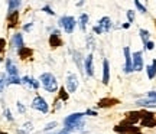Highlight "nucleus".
Masks as SVG:
<instances>
[{
	"instance_id": "obj_6",
	"label": "nucleus",
	"mask_w": 156,
	"mask_h": 134,
	"mask_svg": "<svg viewBox=\"0 0 156 134\" xmlns=\"http://www.w3.org/2000/svg\"><path fill=\"white\" fill-rule=\"evenodd\" d=\"M80 87V78L77 74L68 72L65 77V89L68 91V94H74Z\"/></svg>"
},
{
	"instance_id": "obj_42",
	"label": "nucleus",
	"mask_w": 156,
	"mask_h": 134,
	"mask_svg": "<svg viewBox=\"0 0 156 134\" xmlns=\"http://www.w3.org/2000/svg\"><path fill=\"white\" fill-rule=\"evenodd\" d=\"M145 97H146V98H151V100H155L156 101V91H147Z\"/></svg>"
},
{
	"instance_id": "obj_7",
	"label": "nucleus",
	"mask_w": 156,
	"mask_h": 134,
	"mask_svg": "<svg viewBox=\"0 0 156 134\" xmlns=\"http://www.w3.org/2000/svg\"><path fill=\"white\" fill-rule=\"evenodd\" d=\"M132 64H133V72H142L145 69L143 50H136L132 53Z\"/></svg>"
},
{
	"instance_id": "obj_20",
	"label": "nucleus",
	"mask_w": 156,
	"mask_h": 134,
	"mask_svg": "<svg viewBox=\"0 0 156 134\" xmlns=\"http://www.w3.org/2000/svg\"><path fill=\"white\" fill-rule=\"evenodd\" d=\"M145 71H146V75H147V78L151 79H155L156 78V58L152 59V62L149 65H146L145 67Z\"/></svg>"
},
{
	"instance_id": "obj_49",
	"label": "nucleus",
	"mask_w": 156,
	"mask_h": 134,
	"mask_svg": "<svg viewBox=\"0 0 156 134\" xmlns=\"http://www.w3.org/2000/svg\"><path fill=\"white\" fill-rule=\"evenodd\" d=\"M0 134H7V133L6 131H0Z\"/></svg>"
},
{
	"instance_id": "obj_14",
	"label": "nucleus",
	"mask_w": 156,
	"mask_h": 134,
	"mask_svg": "<svg viewBox=\"0 0 156 134\" xmlns=\"http://www.w3.org/2000/svg\"><path fill=\"white\" fill-rule=\"evenodd\" d=\"M97 26H100L101 30L104 32V33H108L113 28H114V25H113V20L110 19L108 16H103L101 19H98V22H97Z\"/></svg>"
},
{
	"instance_id": "obj_45",
	"label": "nucleus",
	"mask_w": 156,
	"mask_h": 134,
	"mask_svg": "<svg viewBox=\"0 0 156 134\" xmlns=\"http://www.w3.org/2000/svg\"><path fill=\"white\" fill-rule=\"evenodd\" d=\"M51 134H69V133L64 131V130H58V131H54V133H51Z\"/></svg>"
},
{
	"instance_id": "obj_46",
	"label": "nucleus",
	"mask_w": 156,
	"mask_h": 134,
	"mask_svg": "<svg viewBox=\"0 0 156 134\" xmlns=\"http://www.w3.org/2000/svg\"><path fill=\"white\" fill-rule=\"evenodd\" d=\"M120 28H122V29H129V28H130V23H129V22L123 23V25H122V26H120Z\"/></svg>"
},
{
	"instance_id": "obj_23",
	"label": "nucleus",
	"mask_w": 156,
	"mask_h": 134,
	"mask_svg": "<svg viewBox=\"0 0 156 134\" xmlns=\"http://www.w3.org/2000/svg\"><path fill=\"white\" fill-rule=\"evenodd\" d=\"M88 23H90V16L87 13H81L80 17H78V26L81 29V32H85V30H87Z\"/></svg>"
},
{
	"instance_id": "obj_17",
	"label": "nucleus",
	"mask_w": 156,
	"mask_h": 134,
	"mask_svg": "<svg viewBox=\"0 0 156 134\" xmlns=\"http://www.w3.org/2000/svg\"><path fill=\"white\" fill-rule=\"evenodd\" d=\"M101 82L104 85H108L110 82V62L107 58L103 59V77H101Z\"/></svg>"
},
{
	"instance_id": "obj_38",
	"label": "nucleus",
	"mask_w": 156,
	"mask_h": 134,
	"mask_svg": "<svg viewBox=\"0 0 156 134\" xmlns=\"http://www.w3.org/2000/svg\"><path fill=\"white\" fill-rule=\"evenodd\" d=\"M16 108H17V111L20 112V114H25V112H26V107L23 105L20 101H17L16 102Z\"/></svg>"
},
{
	"instance_id": "obj_35",
	"label": "nucleus",
	"mask_w": 156,
	"mask_h": 134,
	"mask_svg": "<svg viewBox=\"0 0 156 134\" xmlns=\"http://www.w3.org/2000/svg\"><path fill=\"white\" fill-rule=\"evenodd\" d=\"M22 130H23V131H26V133L29 134L32 130H34V123H32V121H26V123L22 125Z\"/></svg>"
},
{
	"instance_id": "obj_32",
	"label": "nucleus",
	"mask_w": 156,
	"mask_h": 134,
	"mask_svg": "<svg viewBox=\"0 0 156 134\" xmlns=\"http://www.w3.org/2000/svg\"><path fill=\"white\" fill-rule=\"evenodd\" d=\"M55 127H58V123H56V121H51V123L46 124V127H44L42 133H48V131H52V130H55Z\"/></svg>"
},
{
	"instance_id": "obj_50",
	"label": "nucleus",
	"mask_w": 156,
	"mask_h": 134,
	"mask_svg": "<svg viewBox=\"0 0 156 134\" xmlns=\"http://www.w3.org/2000/svg\"><path fill=\"white\" fill-rule=\"evenodd\" d=\"M155 28H156V19H155Z\"/></svg>"
},
{
	"instance_id": "obj_39",
	"label": "nucleus",
	"mask_w": 156,
	"mask_h": 134,
	"mask_svg": "<svg viewBox=\"0 0 156 134\" xmlns=\"http://www.w3.org/2000/svg\"><path fill=\"white\" fill-rule=\"evenodd\" d=\"M153 49H155V42H153V40H149V42L143 46V50H153Z\"/></svg>"
},
{
	"instance_id": "obj_31",
	"label": "nucleus",
	"mask_w": 156,
	"mask_h": 134,
	"mask_svg": "<svg viewBox=\"0 0 156 134\" xmlns=\"http://www.w3.org/2000/svg\"><path fill=\"white\" fill-rule=\"evenodd\" d=\"M133 3H134V7L137 9V12H140L142 15H146V13H147V9H146V6L143 5V3H140L139 0H134Z\"/></svg>"
},
{
	"instance_id": "obj_21",
	"label": "nucleus",
	"mask_w": 156,
	"mask_h": 134,
	"mask_svg": "<svg viewBox=\"0 0 156 134\" xmlns=\"http://www.w3.org/2000/svg\"><path fill=\"white\" fill-rule=\"evenodd\" d=\"M19 16H20V13L19 10L16 12H12V13H7V22H9V28H15L17 26V23H19Z\"/></svg>"
},
{
	"instance_id": "obj_34",
	"label": "nucleus",
	"mask_w": 156,
	"mask_h": 134,
	"mask_svg": "<svg viewBox=\"0 0 156 134\" xmlns=\"http://www.w3.org/2000/svg\"><path fill=\"white\" fill-rule=\"evenodd\" d=\"M42 12H45V13L49 15V16H55V12H54V9L51 7V5H44L42 6Z\"/></svg>"
},
{
	"instance_id": "obj_26",
	"label": "nucleus",
	"mask_w": 156,
	"mask_h": 134,
	"mask_svg": "<svg viewBox=\"0 0 156 134\" xmlns=\"http://www.w3.org/2000/svg\"><path fill=\"white\" fill-rule=\"evenodd\" d=\"M20 6H22V2H20V0H9V2H7V13L19 10Z\"/></svg>"
},
{
	"instance_id": "obj_30",
	"label": "nucleus",
	"mask_w": 156,
	"mask_h": 134,
	"mask_svg": "<svg viewBox=\"0 0 156 134\" xmlns=\"http://www.w3.org/2000/svg\"><path fill=\"white\" fill-rule=\"evenodd\" d=\"M9 85H22L20 77H7V87Z\"/></svg>"
},
{
	"instance_id": "obj_11",
	"label": "nucleus",
	"mask_w": 156,
	"mask_h": 134,
	"mask_svg": "<svg viewBox=\"0 0 156 134\" xmlns=\"http://www.w3.org/2000/svg\"><path fill=\"white\" fill-rule=\"evenodd\" d=\"M84 74L88 78L94 77V56H93V53H88L84 58Z\"/></svg>"
},
{
	"instance_id": "obj_12",
	"label": "nucleus",
	"mask_w": 156,
	"mask_h": 134,
	"mask_svg": "<svg viewBox=\"0 0 156 134\" xmlns=\"http://www.w3.org/2000/svg\"><path fill=\"white\" fill-rule=\"evenodd\" d=\"M22 85L23 87H26L28 89H34V91H38V89L41 88L39 79L34 78V77H30V75H25V77H22Z\"/></svg>"
},
{
	"instance_id": "obj_5",
	"label": "nucleus",
	"mask_w": 156,
	"mask_h": 134,
	"mask_svg": "<svg viewBox=\"0 0 156 134\" xmlns=\"http://www.w3.org/2000/svg\"><path fill=\"white\" fill-rule=\"evenodd\" d=\"M142 112V120H140V125L146 127V129H155L156 127V114L149 111V110H143Z\"/></svg>"
},
{
	"instance_id": "obj_41",
	"label": "nucleus",
	"mask_w": 156,
	"mask_h": 134,
	"mask_svg": "<svg viewBox=\"0 0 156 134\" xmlns=\"http://www.w3.org/2000/svg\"><path fill=\"white\" fill-rule=\"evenodd\" d=\"M61 102H62V101L58 100V97H56L55 101H54V111H58V110H61V107H62Z\"/></svg>"
},
{
	"instance_id": "obj_9",
	"label": "nucleus",
	"mask_w": 156,
	"mask_h": 134,
	"mask_svg": "<svg viewBox=\"0 0 156 134\" xmlns=\"http://www.w3.org/2000/svg\"><path fill=\"white\" fill-rule=\"evenodd\" d=\"M48 42H49V46L52 49H56V48H59V46L64 45V40L61 39V30H59V28H54L51 30Z\"/></svg>"
},
{
	"instance_id": "obj_25",
	"label": "nucleus",
	"mask_w": 156,
	"mask_h": 134,
	"mask_svg": "<svg viewBox=\"0 0 156 134\" xmlns=\"http://www.w3.org/2000/svg\"><path fill=\"white\" fill-rule=\"evenodd\" d=\"M85 48L90 50V53H93V50L95 49L94 35H87V36H85Z\"/></svg>"
},
{
	"instance_id": "obj_13",
	"label": "nucleus",
	"mask_w": 156,
	"mask_h": 134,
	"mask_svg": "<svg viewBox=\"0 0 156 134\" xmlns=\"http://www.w3.org/2000/svg\"><path fill=\"white\" fill-rule=\"evenodd\" d=\"M142 120V112L140 111H129L126 114V118H124V124H130V125H136L137 123H140Z\"/></svg>"
},
{
	"instance_id": "obj_47",
	"label": "nucleus",
	"mask_w": 156,
	"mask_h": 134,
	"mask_svg": "<svg viewBox=\"0 0 156 134\" xmlns=\"http://www.w3.org/2000/svg\"><path fill=\"white\" fill-rule=\"evenodd\" d=\"M16 133H17V134H28L26 131H23L22 129H17V130H16Z\"/></svg>"
},
{
	"instance_id": "obj_8",
	"label": "nucleus",
	"mask_w": 156,
	"mask_h": 134,
	"mask_svg": "<svg viewBox=\"0 0 156 134\" xmlns=\"http://www.w3.org/2000/svg\"><path fill=\"white\" fill-rule=\"evenodd\" d=\"M114 133L116 134H142V129L136 127V125H130V124H119L114 127Z\"/></svg>"
},
{
	"instance_id": "obj_3",
	"label": "nucleus",
	"mask_w": 156,
	"mask_h": 134,
	"mask_svg": "<svg viewBox=\"0 0 156 134\" xmlns=\"http://www.w3.org/2000/svg\"><path fill=\"white\" fill-rule=\"evenodd\" d=\"M77 19L74 16H69V15H64L58 19V26L61 29H64V32L68 35L74 33V30L77 28Z\"/></svg>"
},
{
	"instance_id": "obj_22",
	"label": "nucleus",
	"mask_w": 156,
	"mask_h": 134,
	"mask_svg": "<svg viewBox=\"0 0 156 134\" xmlns=\"http://www.w3.org/2000/svg\"><path fill=\"white\" fill-rule=\"evenodd\" d=\"M17 52V56L20 58V59H30L32 56H34V50L30 49V48H28V46H23L22 49H19V50H16Z\"/></svg>"
},
{
	"instance_id": "obj_16",
	"label": "nucleus",
	"mask_w": 156,
	"mask_h": 134,
	"mask_svg": "<svg viewBox=\"0 0 156 134\" xmlns=\"http://www.w3.org/2000/svg\"><path fill=\"white\" fill-rule=\"evenodd\" d=\"M10 43H12V46H13L16 50L22 49L23 46H25V40H23V33H22V32H16V33H13Z\"/></svg>"
},
{
	"instance_id": "obj_15",
	"label": "nucleus",
	"mask_w": 156,
	"mask_h": 134,
	"mask_svg": "<svg viewBox=\"0 0 156 134\" xmlns=\"http://www.w3.org/2000/svg\"><path fill=\"white\" fill-rule=\"evenodd\" d=\"M6 74L7 77H19V69L12 58H6Z\"/></svg>"
},
{
	"instance_id": "obj_1",
	"label": "nucleus",
	"mask_w": 156,
	"mask_h": 134,
	"mask_svg": "<svg viewBox=\"0 0 156 134\" xmlns=\"http://www.w3.org/2000/svg\"><path fill=\"white\" fill-rule=\"evenodd\" d=\"M39 82H41V87L49 92V94H54V92H58L59 91V84H58V79L52 72H42L39 75Z\"/></svg>"
},
{
	"instance_id": "obj_24",
	"label": "nucleus",
	"mask_w": 156,
	"mask_h": 134,
	"mask_svg": "<svg viewBox=\"0 0 156 134\" xmlns=\"http://www.w3.org/2000/svg\"><path fill=\"white\" fill-rule=\"evenodd\" d=\"M119 101L114 100V98H103L97 102V108H108V107L116 105Z\"/></svg>"
},
{
	"instance_id": "obj_27",
	"label": "nucleus",
	"mask_w": 156,
	"mask_h": 134,
	"mask_svg": "<svg viewBox=\"0 0 156 134\" xmlns=\"http://www.w3.org/2000/svg\"><path fill=\"white\" fill-rule=\"evenodd\" d=\"M139 36H140V40H142L143 46L151 40V32L147 29H139Z\"/></svg>"
},
{
	"instance_id": "obj_36",
	"label": "nucleus",
	"mask_w": 156,
	"mask_h": 134,
	"mask_svg": "<svg viewBox=\"0 0 156 134\" xmlns=\"http://www.w3.org/2000/svg\"><path fill=\"white\" fill-rule=\"evenodd\" d=\"M32 29H34V22H28V23H25L22 26V30L23 32H32Z\"/></svg>"
},
{
	"instance_id": "obj_33",
	"label": "nucleus",
	"mask_w": 156,
	"mask_h": 134,
	"mask_svg": "<svg viewBox=\"0 0 156 134\" xmlns=\"http://www.w3.org/2000/svg\"><path fill=\"white\" fill-rule=\"evenodd\" d=\"M126 17H127V22L132 25L134 22V19H136V12L134 10H127L126 12Z\"/></svg>"
},
{
	"instance_id": "obj_4",
	"label": "nucleus",
	"mask_w": 156,
	"mask_h": 134,
	"mask_svg": "<svg viewBox=\"0 0 156 134\" xmlns=\"http://www.w3.org/2000/svg\"><path fill=\"white\" fill-rule=\"evenodd\" d=\"M30 108L35 110V111L42 112V114H48L49 112V104H48V101L45 100L42 95H36L34 100H32Z\"/></svg>"
},
{
	"instance_id": "obj_19",
	"label": "nucleus",
	"mask_w": 156,
	"mask_h": 134,
	"mask_svg": "<svg viewBox=\"0 0 156 134\" xmlns=\"http://www.w3.org/2000/svg\"><path fill=\"white\" fill-rule=\"evenodd\" d=\"M71 53H73V59H74V62H75V65H77L78 71L84 72V59H83L81 52H80V50H71Z\"/></svg>"
},
{
	"instance_id": "obj_40",
	"label": "nucleus",
	"mask_w": 156,
	"mask_h": 134,
	"mask_svg": "<svg viewBox=\"0 0 156 134\" xmlns=\"http://www.w3.org/2000/svg\"><path fill=\"white\" fill-rule=\"evenodd\" d=\"M84 114H85V115H88V117H97V115H98V112L95 111V110H91V108L85 110V111H84Z\"/></svg>"
},
{
	"instance_id": "obj_48",
	"label": "nucleus",
	"mask_w": 156,
	"mask_h": 134,
	"mask_svg": "<svg viewBox=\"0 0 156 134\" xmlns=\"http://www.w3.org/2000/svg\"><path fill=\"white\" fill-rule=\"evenodd\" d=\"M84 5H85V2H78V3H75L77 7H81V6H84Z\"/></svg>"
},
{
	"instance_id": "obj_44",
	"label": "nucleus",
	"mask_w": 156,
	"mask_h": 134,
	"mask_svg": "<svg viewBox=\"0 0 156 134\" xmlns=\"http://www.w3.org/2000/svg\"><path fill=\"white\" fill-rule=\"evenodd\" d=\"M6 49V40L3 38H0V53H3Z\"/></svg>"
},
{
	"instance_id": "obj_37",
	"label": "nucleus",
	"mask_w": 156,
	"mask_h": 134,
	"mask_svg": "<svg viewBox=\"0 0 156 134\" xmlns=\"http://www.w3.org/2000/svg\"><path fill=\"white\" fill-rule=\"evenodd\" d=\"M5 117H6V120H7L9 123H13V121H15V117L12 115V111L9 110V108H6L5 110Z\"/></svg>"
},
{
	"instance_id": "obj_2",
	"label": "nucleus",
	"mask_w": 156,
	"mask_h": 134,
	"mask_svg": "<svg viewBox=\"0 0 156 134\" xmlns=\"http://www.w3.org/2000/svg\"><path fill=\"white\" fill-rule=\"evenodd\" d=\"M84 117H85V114L84 112H73V114H69V115H67V117L64 118V121H62V124H64V131H67V133L73 134L74 133V125H77L80 121H83Z\"/></svg>"
},
{
	"instance_id": "obj_29",
	"label": "nucleus",
	"mask_w": 156,
	"mask_h": 134,
	"mask_svg": "<svg viewBox=\"0 0 156 134\" xmlns=\"http://www.w3.org/2000/svg\"><path fill=\"white\" fill-rule=\"evenodd\" d=\"M6 87H7V74L2 72L0 74V94L5 91Z\"/></svg>"
},
{
	"instance_id": "obj_43",
	"label": "nucleus",
	"mask_w": 156,
	"mask_h": 134,
	"mask_svg": "<svg viewBox=\"0 0 156 134\" xmlns=\"http://www.w3.org/2000/svg\"><path fill=\"white\" fill-rule=\"evenodd\" d=\"M93 33H95V35H103L104 32L101 30L100 26H97V25H94V26H93Z\"/></svg>"
},
{
	"instance_id": "obj_28",
	"label": "nucleus",
	"mask_w": 156,
	"mask_h": 134,
	"mask_svg": "<svg viewBox=\"0 0 156 134\" xmlns=\"http://www.w3.org/2000/svg\"><path fill=\"white\" fill-rule=\"evenodd\" d=\"M58 100H61L62 102H67L69 100V94L65 89V87H59V91H58Z\"/></svg>"
},
{
	"instance_id": "obj_10",
	"label": "nucleus",
	"mask_w": 156,
	"mask_h": 134,
	"mask_svg": "<svg viewBox=\"0 0 156 134\" xmlns=\"http://www.w3.org/2000/svg\"><path fill=\"white\" fill-rule=\"evenodd\" d=\"M123 55H124V65H123V72L129 75L133 72V64H132V52H130V46H124L123 48Z\"/></svg>"
},
{
	"instance_id": "obj_18",
	"label": "nucleus",
	"mask_w": 156,
	"mask_h": 134,
	"mask_svg": "<svg viewBox=\"0 0 156 134\" xmlns=\"http://www.w3.org/2000/svg\"><path fill=\"white\" fill-rule=\"evenodd\" d=\"M137 107H142V108H146V110H149V108H156V101L155 100H151V98H139V100H136L134 102Z\"/></svg>"
}]
</instances>
